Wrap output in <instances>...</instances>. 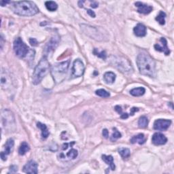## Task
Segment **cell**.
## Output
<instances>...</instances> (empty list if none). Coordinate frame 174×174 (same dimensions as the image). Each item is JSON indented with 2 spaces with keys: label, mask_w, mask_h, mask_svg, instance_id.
<instances>
[{
  "label": "cell",
  "mask_w": 174,
  "mask_h": 174,
  "mask_svg": "<svg viewBox=\"0 0 174 174\" xmlns=\"http://www.w3.org/2000/svg\"><path fill=\"white\" fill-rule=\"evenodd\" d=\"M59 42V37L58 36H54L53 37H51L49 42L46 44L45 47L44 48V53L45 54L44 57H46L48 55H49L50 53H52L57 47Z\"/></svg>",
  "instance_id": "cell-9"
},
{
  "label": "cell",
  "mask_w": 174,
  "mask_h": 174,
  "mask_svg": "<svg viewBox=\"0 0 174 174\" xmlns=\"http://www.w3.org/2000/svg\"><path fill=\"white\" fill-rule=\"evenodd\" d=\"M120 138H121V134L117 130V129L114 128L113 129V134H112V135L111 136L110 140L112 142H115Z\"/></svg>",
  "instance_id": "cell-30"
},
{
  "label": "cell",
  "mask_w": 174,
  "mask_h": 174,
  "mask_svg": "<svg viewBox=\"0 0 174 174\" xmlns=\"http://www.w3.org/2000/svg\"><path fill=\"white\" fill-rule=\"evenodd\" d=\"M30 147L27 142H23L19 149V154L20 155H25L27 152H29Z\"/></svg>",
  "instance_id": "cell-24"
},
{
  "label": "cell",
  "mask_w": 174,
  "mask_h": 174,
  "mask_svg": "<svg viewBox=\"0 0 174 174\" xmlns=\"http://www.w3.org/2000/svg\"><path fill=\"white\" fill-rule=\"evenodd\" d=\"M45 6L48 10H49L50 12H54L57 10L58 8V5L56 2H53V1H48L46 2Z\"/></svg>",
  "instance_id": "cell-25"
},
{
  "label": "cell",
  "mask_w": 174,
  "mask_h": 174,
  "mask_svg": "<svg viewBox=\"0 0 174 174\" xmlns=\"http://www.w3.org/2000/svg\"><path fill=\"white\" fill-rule=\"evenodd\" d=\"M165 16H166L165 13L164 12L161 11L159 12V15L156 17V20H157L159 24H161V25H165Z\"/></svg>",
  "instance_id": "cell-28"
},
{
  "label": "cell",
  "mask_w": 174,
  "mask_h": 174,
  "mask_svg": "<svg viewBox=\"0 0 174 174\" xmlns=\"http://www.w3.org/2000/svg\"><path fill=\"white\" fill-rule=\"evenodd\" d=\"M37 127L41 129V131H42V137L44 139H46L49 137V131L48 130L47 127L45 125L41 123V122H38V123L37 124Z\"/></svg>",
  "instance_id": "cell-23"
},
{
  "label": "cell",
  "mask_w": 174,
  "mask_h": 174,
  "mask_svg": "<svg viewBox=\"0 0 174 174\" xmlns=\"http://www.w3.org/2000/svg\"><path fill=\"white\" fill-rule=\"evenodd\" d=\"M101 158L102 160L106 163L107 165H109L110 167V169H111L112 170H115L116 169V166L114 165V158L113 156H111V155H102L101 156Z\"/></svg>",
  "instance_id": "cell-20"
},
{
  "label": "cell",
  "mask_w": 174,
  "mask_h": 174,
  "mask_svg": "<svg viewBox=\"0 0 174 174\" xmlns=\"http://www.w3.org/2000/svg\"><path fill=\"white\" fill-rule=\"evenodd\" d=\"M70 66V61H66L64 62L54 64L51 69V74H52L54 80L57 83H59L64 80L66 76L68 68Z\"/></svg>",
  "instance_id": "cell-4"
},
{
  "label": "cell",
  "mask_w": 174,
  "mask_h": 174,
  "mask_svg": "<svg viewBox=\"0 0 174 174\" xmlns=\"http://www.w3.org/2000/svg\"><path fill=\"white\" fill-rule=\"evenodd\" d=\"M78 155V151H76V149L71 148L70 151L67 153V157L70 158V159H76Z\"/></svg>",
  "instance_id": "cell-32"
},
{
  "label": "cell",
  "mask_w": 174,
  "mask_h": 174,
  "mask_svg": "<svg viewBox=\"0 0 174 174\" xmlns=\"http://www.w3.org/2000/svg\"><path fill=\"white\" fill-rule=\"evenodd\" d=\"M2 124L5 130L9 132L14 131L15 129V118L13 113L8 110L2 112Z\"/></svg>",
  "instance_id": "cell-7"
},
{
  "label": "cell",
  "mask_w": 174,
  "mask_h": 174,
  "mask_svg": "<svg viewBox=\"0 0 174 174\" xmlns=\"http://www.w3.org/2000/svg\"><path fill=\"white\" fill-rule=\"evenodd\" d=\"M11 85V79L6 71H2L1 74V86L3 89H8Z\"/></svg>",
  "instance_id": "cell-16"
},
{
  "label": "cell",
  "mask_w": 174,
  "mask_h": 174,
  "mask_svg": "<svg viewBox=\"0 0 174 174\" xmlns=\"http://www.w3.org/2000/svg\"><path fill=\"white\" fill-rule=\"evenodd\" d=\"M81 29L88 37H91L97 41H105L108 40V37L107 33H104L102 32H100L98 28L95 27H92L87 25H80Z\"/></svg>",
  "instance_id": "cell-5"
},
{
  "label": "cell",
  "mask_w": 174,
  "mask_h": 174,
  "mask_svg": "<svg viewBox=\"0 0 174 174\" xmlns=\"http://www.w3.org/2000/svg\"><path fill=\"white\" fill-rule=\"evenodd\" d=\"M146 92V89L144 87H138L135 88L130 91V93L131 95L134 97H140L144 95Z\"/></svg>",
  "instance_id": "cell-22"
},
{
  "label": "cell",
  "mask_w": 174,
  "mask_h": 174,
  "mask_svg": "<svg viewBox=\"0 0 174 174\" xmlns=\"http://www.w3.org/2000/svg\"><path fill=\"white\" fill-rule=\"evenodd\" d=\"M160 42H161V44H155V49L159 52H163L165 55H169L170 54V50L168 46V42H167L166 39L165 37H161Z\"/></svg>",
  "instance_id": "cell-13"
},
{
  "label": "cell",
  "mask_w": 174,
  "mask_h": 174,
  "mask_svg": "<svg viewBox=\"0 0 174 174\" xmlns=\"http://www.w3.org/2000/svg\"><path fill=\"white\" fill-rule=\"evenodd\" d=\"M95 94L98 96H100L101 97H104V98H106V97H109L110 96V93H108V91H106L104 89H98L96 91H95Z\"/></svg>",
  "instance_id": "cell-29"
},
{
  "label": "cell",
  "mask_w": 174,
  "mask_h": 174,
  "mask_svg": "<svg viewBox=\"0 0 174 174\" xmlns=\"http://www.w3.org/2000/svg\"><path fill=\"white\" fill-rule=\"evenodd\" d=\"M16 172H17V167L15 165L11 166L9 173H16Z\"/></svg>",
  "instance_id": "cell-35"
},
{
  "label": "cell",
  "mask_w": 174,
  "mask_h": 174,
  "mask_svg": "<svg viewBox=\"0 0 174 174\" xmlns=\"http://www.w3.org/2000/svg\"><path fill=\"white\" fill-rule=\"evenodd\" d=\"M130 142L131 144H136V143H138V144L142 145L144 144L146 142V138L144 134H139L137 135L134 136V137L131 139Z\"/></svg>",
  "instance_id": "cell-19"
},
{
  "label": "cell",
  "mask_w": 174,
  "mask_h": 174,
  "mask_svg": "<svg viewBox=\"0 0 174 174\" xmlns=\"http://www.w3.org/2000/svg\"><path fill=\"white\" fill-rule=\"evenodd\" d=\"M172 124V121L166 119H159L155 121L154 123V129L157 131H166Z\"/></svg>",
  "instance_id": "cell-11"
},
{
  "label": "cell",
  "mask_w": 174,
  "mask_h": 174,
  "mask_svg": "<svg viewBox=\"0 0 174 174\" xmlns=\"http://www.w3.org/2000/svg\"><path fill=\"white\" fill-rule=\"evenodd\" d=\"M139 111V109L138 108H133L131 109V112H130V115L131 116H134V113L135 112Z\"/></svg>",
  "instance_id": "cell-38"
},
{
  "label": "cell",
  "mask_w": 174,
  "mask_h": 174,
  "mask_svg": "<svg viewBox=\"0 0 174 174\" xmlns=\"http://www.w3.org/2000/svg\"><path fill=\"white\" fill-rule=\"evenodd\" d=\"M29 42L31 44V45L33 46H36L38 45V42H37V41L35 38H31L29 40Z\"/></svg>",
  "instance_id": "cell-34"
},
{
  "label": "cell",
  "mask_w": 174,
  "mask_h": 174,
  "mask_svg": "<svg viewBox=\"0 0 174 174\" xmlns=\"http://www.w3.org/2000/svg\"><path fill=\"white\" fill-rule=\"evenodd\" d=\"M134 34L138 37H144L146 35V27L142 23H139L134 29Z\"/></svg>",
  "instance_id": "cell-18"
},
{
  "label": "cell",
  "mask_w": 174,
  "mask_h": 174,
  "mask_svg": "<svg viewBox=\"0 0 174 174\" xmlns=\"http://www.w3.org/2000/svg\"><path fill=\"white\" fill-rule=\"evenodd\" d=\"M115 110L117 111L118 113L121 115V118L122 119H127L129 117V114L127 113H123L122 110V108L119 105H117L115 107Z\"/></svg>",
  "instance_id": "cell-31"
},
{
  "label": "cell",
  "mask_w": 174,
  "mask_h": 174,
  "mask_svg": "<svg viewBox=\"0 0 174 174\" xmlns=\"http://www.w3.org/2000/svg\"><path fill=\"white\" fill-rule=\"evenodd\" d=\"M152 142L156 146H161L166 144L168 139L161 133H155L152 138Z\"/></svg>",
  "instance_id": "cell-14"
},
{
  "label": "cell",
  "mask_w": 174,
  "mask_h": 174,
  "mask_svg": "<svg viewBox=\"0 0 174 174\" xmlns=\"http://www.w3.org/2000/svg\"><path fill=\"white\" fill-rule=\"evenodd\" d=\"M91 6L93 8H97L98 6H99V3L96 2H91Z\"/></svg>",
  "instance_id": "cell-39"
},
{
  "label": "cell",
  "mask_w": 174,
  "mask_h": 174,
  "mask_svg": "<svg viewBox=\"0 0 174 174\" xmlns=\"http://www.w3.org/2000/svg\"><path fill=\"white\" fill-rule=\"evenodd\" d=\"M148 125V119L147 117H145V116H143V117L139 118L138 121L139 127L146 128L147 127Z\"/></svg>",
  "instance_id": "cell-27"
},
{
  "label": "cell",
  "mask_w": 174,
  "mask_h": 174,
  "mask_svg": "<svg viewBox=\"0 0 174 174\" xmlns=\"http://www.w3.org/2000/svg\"><path fill=\"white\" fill-rule=\"evenodd\" d=\"M10 9L14 13L19 16H31L38 13L39 9L33 2L23 1L11 2Z\"/></svg>",
  "instance_id": "cell-2"
},
{
  "label": "cell",
  "mask_w": 174,
  "mask_h": 174,
  "mask_svg": "<svg viewBox=\"0 0 174 174\" xmlns=\"http://www.w3.org/2000/svg\"><path fill=\"white\" fill-rule=\"evenodd\" d=\"M10 3V2H5V1H1V6H6L7 3Z\"/></svg>",
  "instance_id": "cell-40"
},
{
  "label": "cell",
  "mask_w": 174,
  "mask_h": 174,
  "mask_svg": "<svg viewBox=\"0 0 174 174\" xmlns=\"http://www.w3.org/2000/svg\"><path fill=\"white\" fill-rule=\"evenodd\" d=\"M135 4V6H137L138 8V12L139 13L144 14V15H148V14L151 13L153 10V8L152 6L147 5V4H145V3H144L138 2H136Z\"/></svg>",
  "instance_id": "cell-17"
},
{
  "label": "cell",
  "mask_w": 174,
  "mask_h": 174,
  "mask_svg": "<svg viewBox=\"0 0 174 174\" xmlns=\"http://www.w3.org/2000/svg\"><path fill=\"white\" fill-rule=\"evenodd\" d=\"M138 67L142 75L154 78L156 76V64L152 58L148 54L142 53L137 57Z\"/></svg>",
  "instance_id": "cell-1"
},
{
  "label": "cell",
  "mask_w": 174,
  "mask_h": 174,
  "mask_svg": "<svg viewBox=\"0 0 174 174\" xmlns=\"http://www.w3.org/2000/svg\"><path fill=\"white\" fill-rule=\"evenodd\" d=\"M13 49L16 55L21 59L25 58L29 51V47L23 42L20 37H18L15 40L13 44Z\"/></svg>",
  "instance_id": "cell-8"
},
{
  "label": "cell",
  "mask_w": 174,
  "mask_h": 174,
  "mask_svg": "<svg viewBox=\"0 0 174 174\" xmlns=\"http://www.w3.org/2000/svg\"><path fill=\"white\" fill-rule=\"evenodd\" d=\"M84 72V66L83 61L80 59L74 61L73 63L72 69H71V76L73 78L80 77Z\"/></svg>",
  "instance_id": "cell-10"
},
{
  "label": "cell",
  "mask_w": 174,
  "mask_h": 174,
  "mask_svg": "<svg viewBox=\"0 0 174 174\" xmlns=\"http://www.w3.org/2000/svg\"><path fill=\"white\" fill-rule=\"evenodd\" d=\"M37 163L34 161H30L23 167V172L26 173H37Z\"/></svg>",
  "instance_id": "cell-15"
},
{
  "label": "cell",
  "mask_w": 174,
  "mask_h": 174,
  "mask_svg": "<svg viewBox=\"0 0 174 174\" xmlns=\"http://www.w3.org/2000/svg\"><path fill=\"white\" fill-rule=\"evenodd\" d=\"M3 36L2 35L1 36V49H2V48H3Z\"/></svg>",
  "instance_id": "cell-41"
},
{
  "label": "cell",
  "mask_w": 174,
  "mask_h": 174,
  "mask_svg": "<svg viewBox=\"0 0 174 174\" xmlns=\"http://www.w3.org/2000/svg\"><path fill=\"white\" fill-rule=\"evenodd\" d=\"M104 79L107 84H112L114 83L116 80V75L112 71H109V72H106L104 74Z\"/></svg>",
  "instance_id": "cell-21"
},
{
  "label": "cell",
  "mask_w": 174,
  "mask_h": 174,
  "mask_svg": "<svg viewBox=\"0 0 174 174\" xmlns=\"http://www.w3.org/2000/svg\"><path fill=\"white\" fill-rule=\"evenodd\" d=\"M118 152L120 155L122 156V159H128L129 156H131V152L129 149L126 148H121L118 149Z\"/></svg>",
  "instance_id": "cell-26"
},
{
  "label": "cell",
  "mask_w": 174,
  "mask_h": 174,
  "mask_svg": "<svg viewBox=\"0 0 174 174\" xmlns=\"http://www.w3.org/2000/svg\"><path fill=\"white\" fill-rule=\"evenodd\" d=\"M14 144H15V142L12 139H9L7 140L4 146V151L1 152V158L3 161H6L7 159V156L12 152Z\"/></svg>",
  "instance_id": "cell-12"
},
{
  "label": "cell",
  "mask_w": 174,
  "mask_h": 174,
  "mask_svg": "<svg viewBox=\"0 0 174 174\" xmlns=\"http://www.w3.org/2000/svg\"><path fill=\"white\" fill-rule=\"evenodd\" d=\"M50 71V65L47 57H44L37 65L33 74V83L38 84L42 80L43 78L49 74Z\"/></svg>",
  "instance_id": "cell-3"
},
{
  "label": "cell",
  "mask_w": 174,
  "mask_h": 174,
  "mask_svg": "<svg viewBox=\"0 0 174 174\" xmlns=\"http://www.w3.org/2000/svg\"><path fill=\"white\" fill-rule=\"evenodd\" d=\"M102 134H103V135H104V137L105 138H108V136H109V132L106 129H105L103 130V132H102Z\"/></svg>",
  "instance_id": "cell-37"
},
{
  "label": "cell",
  "mask_w": 174,
  "mask_h": 174,
  "mask_svg": "<svg viewBox=\"0 0 174 174\" xmlns=\"http://www.w3.org/2000/svg\"><path fill=\"white\" fill-rule=\"evenodd\" d=\"M87 14L88 15H90L91 17H93V18H95V13L93 11V10H87Z\"/></svg>",
  "instance_id": "cell-36"
},
{
  "label": "cell",
  "mask_w": 174,
  "mask_h": 174,
  "mask_svg": "<svg viewBox=\"0 0 174 174\" xmlns=\"http://www.w3.org/2000/svg\"><path fill=\"white\" fill-rule=\"evenodd\" d=\"M93 53L98 57L101 58V59H103L104 60L106 59V57H107L106 53H105V51H104V50L101 51V52H99L97 49H95L93 50Z\"/></svg>",
  "instance_id": "cell-33"
},
{
  "label": "cell",
  "mask_w": 174,
  "mask_h": 174,
  "mask_svg": "<svg viewBox=\"0 0 174 174\" xmlns=\"http://www.w3.org/2000/svg\"><path fill=\"white\" fill-rule=\"evenodd\" d=\"M110 63L122 72H130L133 71L131 63L128 59L124 57L112 56L110 57Z\"/></svg>",
  "instance_id": "cell-6"
}]
</instances>
